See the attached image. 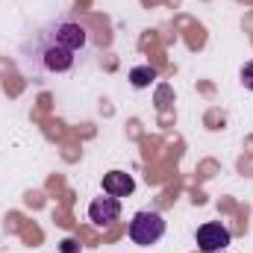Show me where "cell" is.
I'll return each mask as SVG.
<instances>
[{"instance_id": "cell-1", "label": "cell", "mask_w": 253, "mask_h": 253, "mask_svg": "<svg viewBox=\"0 0 253 253\" xmlns=\"http://www.w3.org/2000/svg\"><path fill=\"white\" fill-rule=\"evenodd\" d=\"M88 44V33L83 24L59 18L50 21L47 27H42L39 33H33V39L24 47V68L27 74L36 77H53V74H68L80 53Z\"/></svg>"}, {"instance_id": "cell-2", "label": "cell", "mask_w": 253, "mask_h": 253, "mask_svg": "<svg viewBox=\"0 0 253 253\" xmlns=\"http://www.w3.org/2000/svg\"><path fill=\"white\" fill-rule=\"evenodd\" d=\"M165 236V218L159 212H135L129 221V239L141 248L156 245Z\"/></svg>"}, {"instance_id": "cell-8", "label": "cell", "mask_w": 253, "mask_h": 253, "mask_svg": "<svg viewBox=\"0 0 253 253\" xmlns=\"http://www.w3.org/2000/svg\"><path fill=\"white\" fill-rule=\"evenodd\" d=\"M62 253H80V245L74 239H65L62 242Z\"/></svg>"}, {"instance_id": "cell-4", "label": "cell", "mask_w": 253, "mask_h": 253, "mask_svg": "<svg viewBox=\"0 0 253 253\" xmlns=\"http://www.w3.org/2000/svg\"><path fill=\"white\" fill-rule=\"evenodd\" d=\"M88 218L97 224V227H112L118 218H121V200L106 194V197H94L91 206H88Z\"/></svg>"}, {"instance_id": "cell-9", "label": "cell", "mask_w": 253, "mask_h": 253, "mask_svg": "<svg viewBox=\"0 0 253 253\" xmlns=\"http://www.w3.org/2000/svg\"><path fill=\"white\" fill-rule=\"evenodd\" d=\"M218 253H224V251H218Z\"/></svg>"}, {"instance_id": "cell-6", "label": "cell", "mask_w": 253, "mask_h": 253, "mask_svg": "<svg viewBox=\"0 0 253 253\" xmlns=\"http://www.w3.org/2000/svg\"><path fill=\"white\" fill-rule=\"evenodd\" d=\"M153 80H156V71H153L150 65H138V68L129 71V83H132L135 88H144V85H150Z\"/></svg>"}, {"instance_id": "cell-3", "label": "cell", "mask_w": 253, "mask_h": 253, "mask_svg": "<svg viewBox=\"0 0 253 253\" xmlns=\"http://www.w3.org/2000/svg\"><path fill=\"white\" fill-rule=\"evenodd\" d=\"M230 245V230L218 221H209L197 230V248L203 253H218Z\"/></svg>"}, {"instance_id": "cell-5", "label": "cell", "mask_w": 253, "mask_h": 253, "mask_svg": "<svg viewBox=\"0 0 253 253\" xmlns=\"http://www.w3.org/2000/svg\"><path fill=\"white\" fill-rule=\"evenodd\" d=\"M103 191L112 194V197H129L135 191V180L126 171H109L103 177Z\"/></svg>"}, {"instance_id": "cell-7", "label": "cell", "mask_w": 253, "mask_h": 253, "mask_svg": "<svg viewBox=\"0 0 253 253\" xmlns=\"http://www.w3.org/2000/svg\"><path fill=\"white\" fill-rule=\"evenodd\" d=\"M242 83H245V88L253 91V62H248L245 68H242Z\"/></svg>"}]
</instances>
